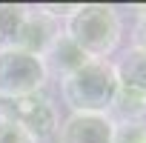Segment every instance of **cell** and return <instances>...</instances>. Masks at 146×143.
<instances>
[{
    "mask_svg": "<svg viewBox=\"0 0 146 143\" xmlns=\"http://www.w3.org/2000/svg\"><path fill=\"white\" fill-rule=\"evenodd\" d=\"M26 17V6H15V3H0V49L15 46L20 26Z\"/></svg>",
    "mask_w": 146,
    "mask_h": 143,
    "instance_id": "30bf717a",
    "label": "cell"
},
{
    "mask_svg": "<svg viewBox=\"0 0 146 143\" xmlns=\"http://www.w3.org/2000/svg\"><path fill=\"white\" fill-rule=\"evenodd\" d=\"M49 83V72L43 66V57H35L17 46L0 49V97L15 100L26 95L43 92Z\"/></svg>",
    "mask_w": 146,
    "mask_h": 143,
    "instance_id": "3957f363",
    "label": "cell"
},
{
    "mask_svg": "<svg viewBox=\"0 0 146 143\" xmlns=\"http://www.w3.org/2000/svg\"><path fill=\"white\" fill-rule=\"evenodd\" d=\"M115 143H146V126H143V123H129V126H117Z\"/></svg>",
    "mask_w": 146,
    "mask_h": 143,
    "instance_id": "7c38bea8",
    "label": "cell"
},
{
    "mask_svg": "<svg viewBox=\"0 0 146 143\" xmlns=\"http://www.w3.org/2000/svg\"><path fill=\"white\" fill-rule=\"evenodd\" d=\"M63 103L72 112H92V115H109V106L117 95V75L115 63L89 57L78 72L60 80Z\"/></svg>",
    "mask_w": 146,
    "mask_h": 143,
    "instance_id": "7a4b0ae2",
    "label": "cell"
},
{
    "mask_svg": "<svg viewBox=\"0 0 146 143\" xmlns=\"http://www.w3.org/2000/svg\"><path fill=\"white\" fill-rule=\"evenodd\" d=\"M0 109H3L35 143H49V140H54L57 126H60V117H57V109H54V103H52L49 95L37 92V95L15 97V100L0 103Z\"/></svg>",
    "mask_w": 146,
    "mask_h": 143,
    "instance_id": "277c9868",
    "label": "cell"
},
{
    "mask_svg": "<svg viewBox=\"0 0 146 143\" xmlns=\"http://www.w3.org/2000/svg\"><path fill=\"white\" fill-rule=\"evenodd\" d=\"M89 57L72 43L63 32L57 34V40L52 43V49L43 54V66H46V72H49V77H69L72 72H78L83 63H86Z\"/></svg>",
    "mask_w": 146,
    "mask_h": 143,
    "instance_id": "52a82bcc",
    "label": "cell"
},
{
    "mask_svg": "<svg viewBox=\"0 0 146 143\" xmlns=\"http://www.w3.org/2000/svg\"><path fill=\"white\" fill-rule=\"evenodd\" d=\"M132 46L146 52V12H140V17H137V23H135V32H132Z\"/></svg>",
    "mask_w": 146,
    "mask_h": 143,
    "instance_id": "4fadbf2b",
    "label": "cell"
},
{
    "mask_svg": "<svg viewBox=\"0 0 146 143\" xmlns=\"http://www.w3.org/2000/svg\"><path fill=\"white\" fill-rule=\"evenodd\" d=\"M63 34L75 43L86 57L109 60V54L120 46L123 23L120 15L106 3H83L63 20Z\"/></svg>",
    "mask_w": 146,
    "mask_h": 143,
    "instance_id": "6da1fadb",
    "label": "cell"
},
{
    "mask_svg": "<svg viewBox=\"0 0 146 143\" xmlns=\"http://www.w3.org/2000/svg\"><path fill=\"white\" fill-rule=\"evenodd\" d=\"M115 75H117V86L132 89L146 97V52L129 46L115 63Z\"/></svg>",
    "mask_w": 146,
    "mask_h": 143,
    "instance_id": "ba28073f",
    "label": "cell"
},
{
    "mask_svg": "<svg viewBox=\"0 0 146 143\" xmlns=\"http://www.w3.org/2000/svg\"><path fill=\"white\" fill-rule=\"evenodd\" d=\"M117 123L109 115L72 112L57 126V143H115Z\"/></svg>",
    "mask_w": 146,
    "mask_h": 143,
    "instance_id": "5b68a950",
    "label": "cell"
},
{
    "mask_svg": "<svg viewBox=\"0 0 146 143\" xmlns=\"http://www.w3.org/2000/svg\"><path fill=\"white\" fill-rule=\"evenodd\" d=\"M109 117L117 123V126H129V123H140L146 117V97L132 92V89H123L117 86V95L109 106Z\"/></svg>",
    "mask_w": 146,
    "mask_h": 143,
    "instance_id": "9c48e42d",
    "label": "cell"
},
{
    "mask_svg": "<svg viewBox=\"0 0 146 143\" xmlns=\"http://www.w3.org/2000/svg\"><path fill=\"white\" fill-rule=\"evenodd\" d=\"M0 143H35V140L0 109Z\"/></svg>",
    "mask_w": 146,
    "mask_h": 143,
    "instance_id": "8fae6325",
    "label": "cell"
},
{
    "mask_svg": "<svg viewBox=\"0 0 146 143\" xmlns=\"http://www.w3.org/2000/svg\"><path fill=\"white\" fill-rule=\"evenodd\" d=\"M60 32H63V26L57 20L46 17L37 9H26V17H23V26H20V34H17L15 46L35 54V57H43L52 49V43L57 40Z\"/></svg>",
    "mask_w": 146,
    "mask_h": 143,
    "instance_id": "8992f818",
    "label": "cell"
}]
</instances>
